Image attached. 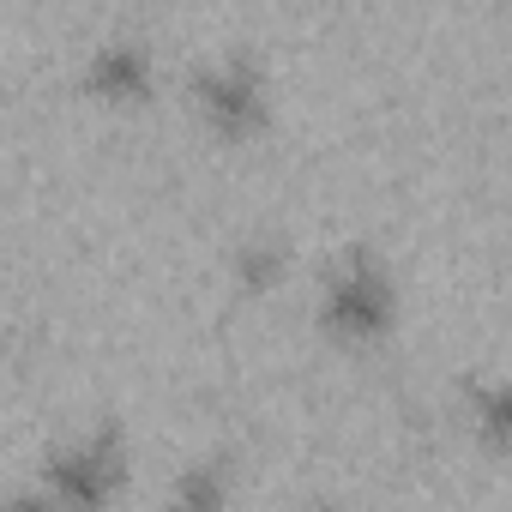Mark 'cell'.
I'll return each mask as SVG.
<instances>
[{
    "label": "cell",
    "instance_id": "obj_1",
    "mask_svg": "<svg viewBox=\"0 0 512 512\" xmlns=\"http://www.w3.org/2000/svg\"><path fill=\"white\" fill-rule=\"evenodd\" d=\"M398 314V284L386 272L380 253L368 247H350L344 260L326 272V290H320V320L344 338H374L386 332Z\"/></svg>",
    "mask_w": 512,
    "mask_h": 512
},
{
    "label": "cell",
    "instance_id": "obj_2",
    "mask_svg": "<svg viewBox=\"0 0 512 512\" xmlns=\"http://www.w3.org/2000/svg\"><path fill=\"white\" fill-rule=\"evenodd\" d=\"M121 470H127L121 440H115L109 428H91V434H73V440H61V446L49 452L43 482H49V494H55L67 512H97V506L121 488Z\"/></svg>",
    "mask_w": 512,
    "mask_h": 512
},
{
    "label": "cell",
    "instance_id": "obj_3",
    "mask_svg": "<svg viewBox=\"0 0 512 512\" xmlns=\"http://www.w3.org/2000/svg\"><path fill=\"white\" fill-rule=\"evenodd\" d=\"M193 97L217 127H253L266 115V79L247 55H211L193 73Z\"/></svg>",
    "mask_w": 512,
    "mask_h": 512
},
{
    "label": "cell",
    "instance_id": "obj_4",
    "mask_svg": "<svg viewBox=\"0 0 512 512\" xmlns=\"http://www.w3.org/2000/svg\"><path fill=\"white\" fill-rule=\"evenodd\" d=\"M85 79H91L97 91L133 97V91H145V85H151V49H145L139 37L115 31V37H103V43L85 55Z\"/></svg>",
    "mask_w": 512,
    "mask_h": 512
},
{
    "label": "cell",
    "instance_id": "obj_5",
    "mask_svg": "<svg viewBox=\"0 0 512 512\" xmlns=\"http://www.w3.org/2000/svg\"><path fill=\"white\" fill-rule=\"evenodd\" d=\"M229 500V470L223 464H187L175 482V506L181 512H223Z\"/></svg>",
    "mask_w": 512,
    "mask_h": 512
},
{
    "label": "cell",
    "instance_id": "obj_6",
    "mask_svg": "<svg viewBox=\"0 0 512 512\" xmlns=\"http://www.w3.org/2000/svg\"><path fill=\"white\" fill-rule=\"evenodd\" d=\"M464 398H470L476 434H482L488 446H500V440H506V386H500V380H476V386H464Z\"/></svg>",
    "mask_w": 512,
    "mask_h": 512
},
{
    "label": "cell",
    "instance_id": "obj_7",
    "mask_svg": "<svg viewBox=\"0 0 512 512\" xmlns=\"http://www.w3.org/2000/svg\"><path fill=\"white\" fill-rule=\"evenodd\" d=\"M272 272H278V247H272V241H247V247H241V278H247V284H266Z\"/></svg>",
    "mask_w": 512,
    "mask_h": 512
},
{
    "label": "cell",
    "instance_id": "obj_8",
    "mask_svg": "<svg viewBox=\"0 0 512 512\" xmlns=\"http://www.w3.org/2000/svg\"><path fill=\"white\" fill-rule=\"evenodd\" d=\"M0 512H67V506H61L55 494H31V488H25V494H7V500H0Z\"/></svg>",
    "mask_w": 512,
    "mask_h": 512
}]
</instances>
